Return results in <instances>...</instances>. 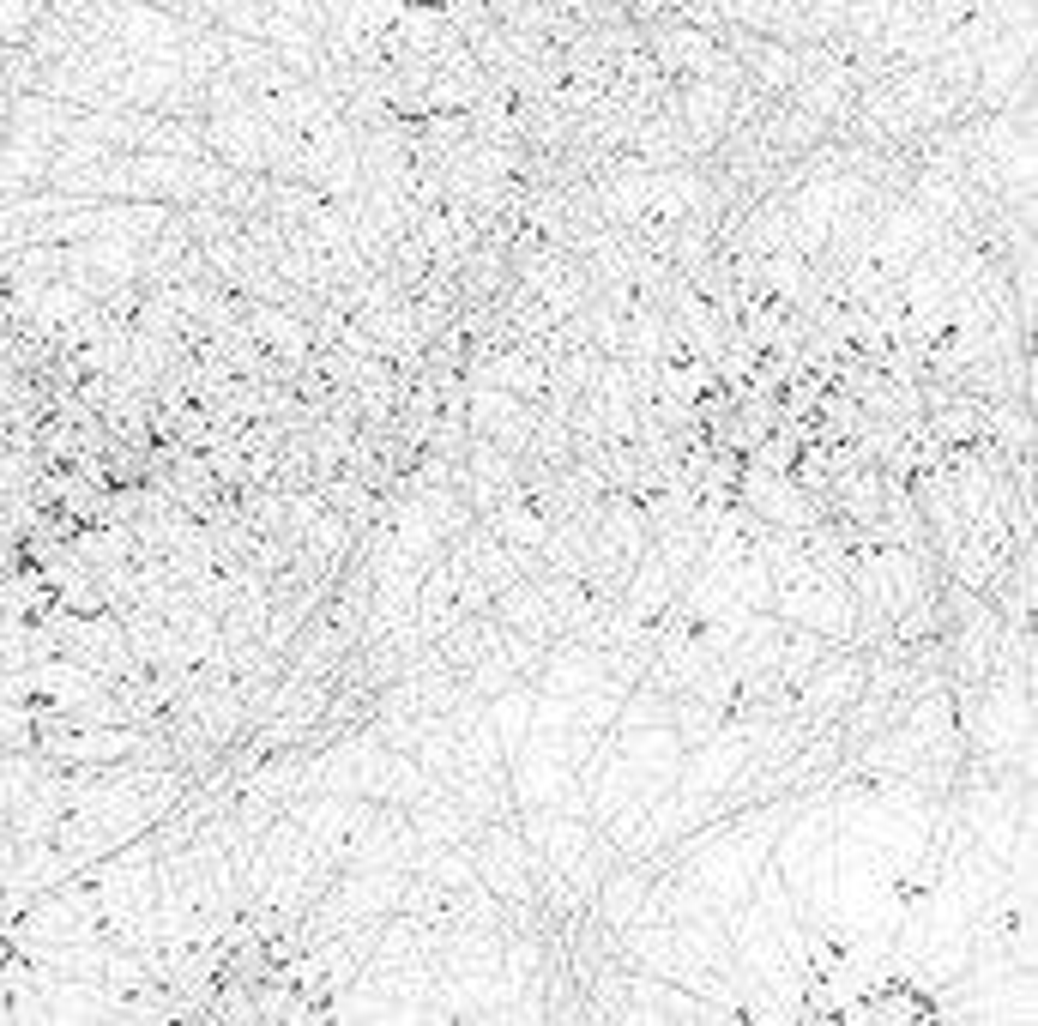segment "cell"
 <instances>
[{"instance_id": "obj_1", "label": "cell", "mask_w": 1038, "mask_h": 1026, "mask_svg": "<svg viewBox=\"0 0 1038 1026\" xmlns=\"http://www.w3.org/2000/svg\"><path fill=\"white\" fill-rule=\"evenodd\" d=\"M676 302H682V314H688V326H707V302H701L695 290H682ZM701 357H725V332H719V326H713V332L701 338Z\"/></svg>"}]
</instances>
